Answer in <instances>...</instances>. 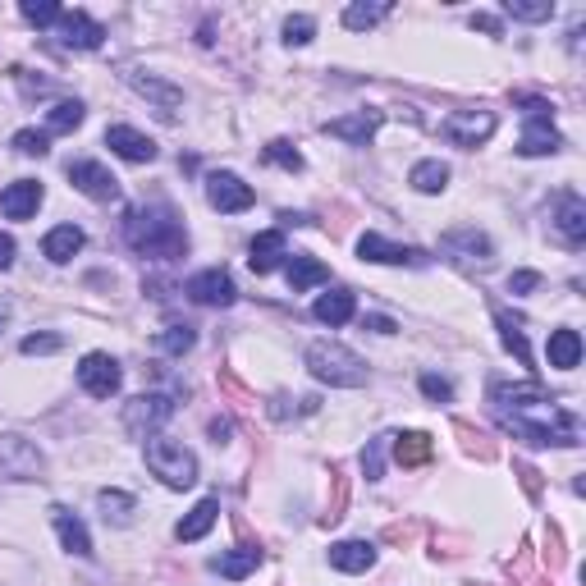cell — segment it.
Returning a JSON list of instances; mask_svg holds the SVG:
<instances>
[{"mask_svg": "<svg viewBox=\"0 0 586 586\" xmlns=\"http://www.w3.org/2000/svg\"><path fill=\"white\" fill-rule=\"evenodd\" d=\"M124 239H129L133 252L161 257V261H174L188 252V234L170 207H133L124 216Z\"/></svg>", "mask_w": 586, "mask_h": 586, "instance_id": "6da1fadb", "label": "cell"}, {"mask_svg": "<svg viewBox=\"0 0 586 586\" xmlns=\"http://www.w3.org/2000/svg\"><path fill=\"white\" fill-rule=\"evenodd\" d=\"M307 371H312L321 385H335V390H362V385H367V362H362L353 348L335 344V339L307 344Z\"/></svg>", "mask_w": 586, "mask_h": 586, "instance_id": "7a4b0ae2", "label": "cell"}, {"mask_svg": "<svg viewBox=\"0 0 586 586\" xmlns=\"http://www.w3.org/2000/svg\"><path fill=\"white\" fill-rule=\"evenodd\" d=\"M147 467H152V477H161L170 490L197 486V458H193V449H184L179 440L152 435V440H147Z\"/></svg>", "mask_w": 586, "mask_h": 586, "instance_id": "3957f363", "label": "cell"}, {"mask_svg": "<svg viewBox=\"0 0 586 586\" xmlns=\"http://www.w3.org/2000/svg\"><path fill=\"white\" fill-rule=\"evenodd\" d=\"M522 115H527V129L518 138V156H554L564 147L559 129H554V106L545 97H522Z\"/></svg>", "mask_w": 586, "mask_h": 586, "instance_id": "277c9868", "label": "cell"}, {"mask_svg": "<svg viewBox=\"0 0 586 586\" xmlns=\"http://www.w3.org/2000/svg\"><path fill=\"white\" fill-rule=\"evenodd\" d=\"M174 417V399L170 394H138V399L124 403V431L133 435V440H152V431H161L165 422Z\"/></svg>", "mask_w": 586, "mask_h": 586, "instance_id": "5b68a950", "label": "cell"}, {"mask_svg": "<svg viewBox=\"0 0 586 586\" xmlns=\"http://www.w3.org/2000/svg\"><path fill=\"white\" fill-rule=\"evenodd\" d=\"M46 472V458L23 435H0V477L5 481H37Z\"/></svg>", "mask_w": 586, "mask_h": 586, "instance_id": "8992f818", "label": "cell"}, {"mask_svg": "<svg viewBox=\"0 0 586 586\" xmlns=\"http://www.w3.org/2000/svg\"><path fill=\"white\" fill-rule=\"evenodd\" d=\"M440 252H445L449 261H458V266H467V271H486L490 261H495V248H490V239L481 234L477 225H463V229H449L445 239H440Z\"/></svg>", "mask_w": 586, "mask_h": 586, "instance_id": "52a82bcc", "label": "cell"}, {"mask_svg": "<svg viewBox=\"0 0 586 586\" xmlns=\"http://www.w3.org/2000/svg\"><path fill=\"white\" fill-rule=\"evenodd\" d=\"M78 385H83L92 399H115L124 385V371L110 353H87V358L78 362Z\"/></svg>", "mask_w": 586, "mask_h": 586, "instance_id": "ba28073f", "label": "cell"}, {"mask_svg": "<svg viewBox=\"0 0 586 586\" xmlns=\"http://www.w3.org/2000/svg\"><path fill=\"white\" fill-rule=\"evenodd\" d=\"M207 202L220 216H239V211H248L257 202V193H252V184H243L239 174L216 170V174H207Z\"/></svg>", "mask_w": 586, "mask_h": 586, "instance_id": "9c48e42d", "label": "cell"}, {"mask_svg": "<svg viewBox=\"0 0 586 586\" xmlns=\"http://www.w3.org/2000/svg\"><path fill=\"white\" fill-rule=\"evenodd\" d=\"M69 184H74L83 197H92V202H120V179H115L106 165H97V161H74L69 165Z\"/></svg>", "mask_w": 586, "mask_h": 586, "instance_id": "30bf717a", "label": "cell"}, {"mask_svg": "<svg viewBox=\"0 0 586 586\" xmlns=\"http://www.w3.org/2000/svg\"><path fill=\"white\" fill-rule=\"evenodd\" d=\"M440 129H445V138L454 142V147H481V142L495 133V115H490V110H454Z\"/></svg>", "mask_w": 586, "mask_h": 586, "instance_id": "8fae6325", "label": "cell"}, {"mask_svg": "<svg viewBox=\"0 0 586 586\" xmlns=\"http://www.w3.org/2000/svg\"><path fill=\"white\" fill-rule=\"evenodd\" d=\"M184 293L193 298V303L202 307H229L234 298H239V289H234V280H229L220 266H211V271H197L193 280L184 284Z\"/></svg>", "mask_w": 586, "mask_h": 586, "instance_id": "7c38bea8", "label": "cell"}, {"mask_svg": "<svg viewBox=\"0 0 586 586\" xmlns=\"http://www.w3.org/2000/svg\"><path fill=\"white\" fill-rule=\"evenodd\" d=\"M60 42H65L69 51H97V46L106 42V28L83 10H65L60 14Z\"/></svg>", "mask_w": 586, "mask_h": 586, "instance_id": "4fadbf2b", "label": "cell"}, {"mask_svg": "<svg viewBox=\"0 0 586 586\" xmlns=\"http://www.w3.org/2000/svg\"><path fill=\"white\" fill-rule=\"evenodd\" d=\"M385 124V110H353V115H339V120H326L330 138H344L353 147H367L376 138V129Z\"/></svg>", "mask_w": 586, "mask_h": 586, "instance_id": "5bb4252c", "label": "cell"}, {"mask_svg": "<svg viewBox=\"0 0 586 586\" xmlns=\"http://www.w3.org/2000/svg\"><path fill=\"white\" fill-rule=\"evenodd\" d=\"M358 257L362 261H380V266H426L422 248H399V243H385L380 234H362Z\"/></svg>", "mask_w": 586, "mask_h": 586, "instance_id": "9a60e30c", "label": "cell"}, {"mask_svg": "<svg viewBox=\"0 0 586 586\" xmlns=\"http://www.w3.org/2000/svg\"><path fill=\"white\" fill-rule=\"evenodd\" d=\"M106 147L120 156V161H129V165L156 161V142L147 138V133L129 129V124H115V129H106Z\"/></svg>", "mask_w": 586, "mask_h": 586, "instance_id": "2e32d148", "label": "cell"}, {"mask_svg": "<svg viewBox=\"0 0 586 586\" xmlns=\"http://www.w3.org/2000/svg\"><path fill=\"white\" fill-rule=\"evenodd\" d=\"M490 403L500 408V413H518V408H532V403H554L550 399V385L541 380H518V385H490Z\"/></svg>", "mask_w": 586, "mask_h": 586, "instance_id": "e0dca14e", "label": "cell"}, {"mask_svg": "<svg viewBox=\"0 0 586 586\" xmlns=\"http://www.w3.org/2000/svg\"><path fill=\"white\" fill-rule=\"evenodd\" d=\"M42 184L37 179H14L10 188H0V211L10 220H33L37 207H42Z\"/></svg>", "mask_w": 586, "mask_h": 586, "instance_id": "ac0fdd59", "label": "cell"}, {"mask_svg": "<svg viewBox=\"0 0 586 586\" xmlns=\"http://www.w3.org/2000/svg\"><path fill=\"white\" fill-rule=\"evenodd\" d=\"M124 83H129L138 97L156 101V106H161V115H174V106H184V92H179L174 83H165V78H152V74H138V69H129V74H124Z\"/></svg>", "mask_w": 586, "mask_h": 586, "instance_id": "d6986e66", "label": "cell"}, {"mask_svg": "<svg viewBox=\"0 0 586 586\" xmlns=\"http://www.w3.org/2000/svg\"><path fill=\"white\" fill-rule=\"evenodd\" d=\"M371 564H376V545H371V541H339V545H330V568H339V573H367Z\"/></svg>", "mask_w": 586, "mask_h": 586, "instance_id": "ffe728a7", "label": "cell"}, {"mask_svg": "<svg viewBox=\"0 0 586 586\" xmlns=\"http://www.w3.org/2000/svg\"><path fill=\"white\" fill-rule=\"evenodd\" d=\"M280 261H284V234H280V229H266V234H257V239H252L248 266L257 275H271Z\"/></svg>", "mask_w": 586, "mask_h": 586, "instance_id": "44dd1931", "label": "cell"}, {"mask_svg": "<svg viewBox=\"0 0 586 586\" xmlns=\"http://www.w3.org/2000/svg\"><path fill=\"white\" fill-rule=\"evenodd\" d=\"M51 522H55L60 545H65L69 554H78V559H92V536H87V527L74 518V513H69V509H51Z\"/></svg>", "mask_w": 586, "mask_h": 586, "instance_id": "7402d4cb", "label": "cell"}, {"mask_svg": "<svg viewBox=\"0 0 586 586\" xmlns=\"http://www.w3.org/2000/svg\"><path fill=\"white\" fill-rule=\"evenodd\" d=\"M257 564H261L257 545H239V550H225V554L211 559V568H216L220 577H229V582H243L248 573H257Z\"/></svg>", "mask_w": 586, "mask_h": 586, "instance_id": "603a6c76", "label": "cell"}, {"mask_svg": "<svg viewBox=\"0 0 586 586\" xmlns=\"http://www.w3.org/2000/svg\"><path fill=\"white\" fill-rule=\"evenodd\" d=\"M554 225H559V234H564L568 243H586V202L577 193H564L559 197V216H554Z\"/></svg>", "mask_w": 586, "mask_h": 586, "instance_id": "cb8c5ba5", "label": "cell"}, {"mask_svg": "<svg viewBox=\"0 0 586 586\" xmlns=\"http://www.w3.org/2000/svg\"><path fill=\"white\" fill-rule=\"evenodd\" d=\"M353 289H330V293H321L316 298V307H312V316L321 321V326H344V321H353Z\"/></svg>", "mask_w": 586, "mask_h": 586, "instance_id": "d4e9b609", "label": "cell"}, {"mask_svg": "<svg viewBox=\"0 0 586 586\" xmlns=\"http://www.w3.org/2000/svg\"><path fill=\"white\" fill-rule=\"evenodd\" d=\"M42 252L55 261V266H65V261H74L78 252H83V229H78V225H55L51 234L42 239Z\"/></svg>", "mask_w": 586, "mask_h": 586, "instance_id": "484cf974", "label": "cell"}, {"mask_svg": "<svg viewBox=\"0 0 586 586\" xmlns=\"http://www.w3.org/2000/svg\"><path fill=\"white\" fill-rule=\"evenodd\" d=\"M390 445H394V458H399V467H422V463H431V449H435L426 431L390 435Z\"/></svg>", "mask_w": 586, "mask_h": 586, "instance_id": "4316f807", "label": "cell"}, {"mask_svg": "<svg viewBox=\"0 0 586 586\" xmlns=\"http://www.w3.org/2000/svg\"><path fill=\"white\" fill-rule=\"evenodd\" d=\"M216 518H220V504L216 500H202V504H193V509H188V518L174 527V536H179V541H202V536L216 527Z\"/></svg>", "mask_w": 586, "mask_h": 586, "instance_id": "83f0119b", "label": "cell"}, {"mask_svg": "<svg viewBox=\"0 0 586 586\" xmlns=\"http://www.w3.org/2000/svg\"><path fill=\"white\" fill-rule=\"evenodd\" d=\"M550 367H559V371H573L577 362H582V335L577 330H550Z\"/></svg>", "mask_w": 586, "mask_h": 586, "instance_id": "f1b7e54d", "label": "cell"}, {"mask_svg": "<svg viewBox=\"0 0 586 586\" xmlns=\"http://www.w3.org/2000/svg\"><path fill=\"white\" fill-rule=\"evenodd\" d=\"M316 284H330V266L316 257H293L289 261V289L293 293H307Z\"/></svg>", "mask_w": 586, "mask_h": 586, "instance_id": "f546056e", "label": "cell"}, {"mask_svg": "<svg viewBox=\"0 0 586 586\" xmlns=\"http://www.w3.org/2000/svg\"><path fill=\"white\" fill-rule=\"evenodd\" d=\"M408 184H413L417 193H445L449 165H445V161H417L413 174H408Z\"/></svg>", "mask_w": 586, "mask_h": 586, "instance_id": "4dcf8cb0", "label": "cell"}, {"mask_svg": "<svg viewBox=\"0 0 586 586\" xmlns=\"http://www.w3.org/2000/svg\"><path fill=\"white\" fill-rule=\"evenodd\" d=\"M495 326H500V339H504V348H509L513 358H518L522 367H532V348H527V335H522L518 321H513L509 312H495Z\"/></svg>", "mask_w": 586, "mask_h": 586, "instance_id": "1f68e13d", "label": "cell"}, {"mask_svg": "<svg viewBox=\"0 0 586 586\" xmlns=\"http://www.w3.org/2000/svg\"><path fill=\"white\" fill-rule=\"evenodd\" d=\"M390 10H394L390 0H376V5H348V10H344V28H348V33H367V28H376V23L385 19Z\"/></svg>", "mask_w": 586, "mask_h": 586, "instance_id": "d6a6232c", "label": "cell"}, {"mask_svg": "<svg viewBox=\"0 0 586 586\" xmlns=\"http://www.w3.org/2000/svg\"><path fill=\"white\" fill-rule=\"evenodd\" d=\"M83 101H55L51 110H46V129L51 133H74L78 124H83Z\"/></svg>", "mask_w": 586, "mask_h": 586, "instance_id": "836d02e7", "label": "cell"}, {"mask_svg": "<svg viewBox=\"0 0 586 586\" xmlns=\"http://www.w3.org/2000/svg\"><path fill=\"white\" fill-rule=\"evenodd\" d=\"M97 504H101V518L115 522V527H124V522L133 518V509H138V504H133V495H124V490H101Z\"/></svg>", "mask_w": 586, "mask_h": 586, "instance_id": "e575fe53", "label": "cell"}, {"mask_svg": "<svg viewBox=\"0 0 586 586\" xmlns=\"http://www.w3.org/2000/svg\"><path fill=\"white\" fill-rule=\"evenodd\" d=\"M504 14L522 19V23H545V19H554V5L550 0H504Z\"/></svg>", "mask_w": 586, "mask_h": 586, "instance_id": "d590c367", "label": "cell"}, {"mask_svg": "<svg viewBox=\"0 0 586 586\" xmlns=\"http://www.w3.org/2000/svg\"><path fill=\"white\" fill-rule=\"evenodd\" d=\"M193 344H197L193 326H170V330H161V335H156V348H161V353H170V358H184Z\"/></svg>", "mask_w": 586, "mask_h": 586, "instance_id": "8d00e7d4", "label": "cell"}, {"mask_svg": "<svg viewBox=\"0 0 586 586\" xmlns=\"http://www.w3.org/2000/svg\"><path fill=\"white\" fill-rule=\"evenodd\" d=\"M385 449H390V435H376V440H367V449H362V472H367V481L385 477Z\"/></svg>", "mask_w": 586, "mask_h": 586, "instance_id": "74e56055", "label": "cell"}, {"mask_svg": "<svg viewBox=\"0 0 586 586\" xmlns=\"http://www.w3.org/2000/svg\"><path fill=\"white\" fill-rule=\"evenodd\" d=\"M60 5L55 0H23V19L37 23V28H46V23H60Z\"/></svg>", "mask_w": 586, "mask_h": 586, "instance_id": "f35d334b", "label": "cell"}, {"mask_svg": "<svg viewBox=\"0 0 586 586\" xmlns=\"http://www.w3.org/2000/svg\"><path fill=\"white\" fill-rule=\"evenodd\" d=\"M261 156H266V165H280V170H289V174H298V170H303V156L293 152L289 142H271V147H266Z\"/></svg>", "mask_w": 586, "mask_h": 586, "instance_id": "ab89813d", "label": "cell"}, {"mask_svg": "<svg viewBox=\"0 0 586 586\" xmlns=\"http://www.w3.org/2000/svg\"><path fill=\"white\" fill-rule=\"evenodd\" d=\"M316 37V23L307 19V14H293V19H284V42L289 46H307Z\"/></svg>", "mask_w": 586, "mask_h": 586, "instance_id": "60d3db41", "label": "cell"}, {"mask_svg": "<svg viewBox=\"0 0 586 586\" xmlns=\"http://www.w3.org/2000/svg\"><path fill=\"white\" fill-rule=\"evenodd\" d=\"M14 152L46 156V152H51V138H46V133H37V129H19V133H14Z\"/></svg>", "mask_w": 586, "mask_h": 586, "instance_id": "b9f144b4", "label": "cell"}, {"mask_svg": "<svg viewBox=\"0 0 586 586\" xmlns=\"http://www.w3.org/2000/svg\"><path fill=\"white\" fill-rule=\"evenodd\" d=\"M422 394H426V399H435V403H449V399H454V385H449L445 376L426 371V376H422Z\"/></svg>", "mask_w": 586, "mask_h": 586, "instance_id": "7bdbcfd3", "label": "cell"}, {"mask_svg": "<svg viewBox=\"0 0 586 586\" xmlns=\"http://www.w3.org/2000/svg\"><path fill=\"white\" fill-rule=\"evenodd\" d=\"M60 344H65L60 335H28V339H23V353H28V358H37V353H55Z\"/></svg>", "mask_w": 586, "mask_h": 586, "instance_id": "ee69618b", "label": "cell"}, {"mask_svg": "<svg viewBox=\"0 0 586 586\" xmlns=\"http://www.w3.org/2000/svg\"><path fill=\"white\" fill-rule=\"evenodd\" d=\"M536 284H541V275H536V271H513L509 275V289L518 293V298H522V293H532Z\"/></svg>", "mask_w": 586, "mask_h": 586, "instance_id": "f6af8a7d", "label": "cell"}, {"mask_svg": "<svg viewBox=\"0 0 586 586\" xmlns=\"http://www.w3.org/2000/svg\"><path fill=\"white\" fill-rule=\"evenodd\" d=\"M362 330H376V335H394L399 326H394L390 316H362Z\"/></svg>", "mask_w": 586, "mask_h": 586, "instance_id": "bcb514c9", "label": "cell"}, {"mask_svg": "<svg viewBox=\"0 0 586 586\" xmlns=\"http://www.w3.org/2000/svg\"><path fill=\"white\" fill-rule=\"evenodd\" d=\"M14 252H19V248H14V239H10V234H0V271H10V266H14Z\"/></svg>", "mask_w": 586, "mask_h": 586, "instance_id": "7dc6e473", "label": "cell"}, {"mask_svg": "<svg viewBox=\"0 0 586 586\" xmlns=\"http://www.w3.org/2000/svg\"><path fill=\"white\" fill-rule=\"evenodd\" d=\"M472 28H481V33H490V37H500V33H504L500 19H490V14H472Z\"/></svg>", "mask_w": 586, "mask_h": 586, "instance_id": "c3c4849f", "label": "cell"}, {"mask_svg": "<svg viewBox=\"0 0 586 586\" xmlns=\"http://www.w3.org/2000/svg\"><path fill=\"white\" fill-rule=\"evenodd\" d=\"M207 431H211V440H216V445H225V440H229V431H234V426H229L225 417H216V422H211Z\"/></svg>", "mask_w": 586, "mask_h": 586, "instance_id": "681fc988", "label": "cell"}, {"mask_svg": "<svg viewBox=\"0 0 586 586\" xmlns=\"http://www.w3.org/2000/svg\"><path fill=\"white\" fill-rule=\"evenodd\" d=\"M5 321H10V307H0V326H5Z\"/></svg>", "mask_w": 586, "mask_h": 586, "instance_id": "f907efd6", "label": "cell"}]
</instances>
